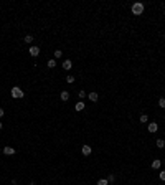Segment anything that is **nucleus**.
Here are the masks:
<instances>
[{
    "mask_svg": "<svg viewBox=\"0 0 165 185\" xmlns=\"http://www.w3.org/2000/svg\"><path fill=\"white\" fill-rule=\"evenodd\" d=\"M132 13L134 15H142L144 13V3H140V2H135L134 5H132Z\"/></svg>",
    "mask_w": 165,
    "mask_h": 185,
    "instance_id": "obj_1",
    "label": "nucleus"
},
{
    "mask_svg": "<svg viewBox=\"0 0 165 185\" xmlns=\"http://www.w3.org/2000/svg\"><path fill=\"white\" fill-rule=\"evenodd\" d=\"M3 154L5 155H13L15 154V149L10 147V145H5V147H3Z\"/></svg>",
    "mask_w": 165,
    "mask_h": 185,
    "instance_id": "obj_4",
    "label": "nucleus"
},
{
    "mask_svg": "<svg viewBox=\"0 0 165 185\" xmlns=\"http://www.w3.org/2000/svg\"><path fill=\"white\" fill-rule=\"evenodd\" d=\"M78 96H79V99H84V97L87 96V93H86V91H83V89H81V91L78 93Z\"/></svg>",
    "mask_w": 165,
    "mask_h": 185,
    "instance_id": "obj_16",
    "label": "nucleus"
},
{
    "mask_svg": "<svg viewBox=\"0 0 165 185\" xmlns=\"http://www.w3.org/2000/svg\"><path fill=\"white\" fill-rule=\"evenodd\" d=\"M59 97H61L63 101H68V99H69V93H68V91H61V94H59Z\"/></svg>",
    "mask_w": 165,
    "mask_h": 185,
    "instance_id": "obj_11",
    "label": "nucleus"
},
{
    "mask_svg": "<svg viewBox=\"0 0 165 185\" xmlns=\"http://www.w3.org/2000/svg\"><path fill=\"white\" fill-rule=\"evenodd\" d=\"M38 55H40V48H38V46H30V56L36 58Z\"/></svg>",
    "mask_w": 165,
    "mask_h": 185,
    "instance_id": "obj_3",
    "label": "nucleus"
},
{
    "mask_svg": "<svg viewBox=\"0 0 165 185\" xmlns=\"http://www.w3.org/2000/svg\"><path fill=\"white\" fill-rule=\"evenodd\" d=\"M71 68H73V63H71V60H65V61H63V69H68V71H69Z\"/></svg>",
    "mask_w": 165,
    "mask_h": 185,
    "instance_id": "obj_5",
    "label": "nucleus"
},
{
    "mask_svg": "<svg viewBox=\"0 0 165 185\" xmlns=\"http://www.w3.org/2000/svg\"><path fill=\"white\" fill-rule=\"evenodd\" d=\"M96 185H109V182H107V179H99Z\"/></svg>",
    "mask_w": 165,
    "mask_h": 185,
    "instance_id": "obj_14",
    "label": "nucleus"
},
{
    "mask_svg": "<svg viewBox=\"0 0 165 185\" xmlns=\"http://www.w3.org/2000/svg\"><path fill=\"white\" fill-rule=\"evenodd\" d=\"M157 147H159V149H163L165 147V141H163V139H157Z\"/></svg>",
    "mask_w": 165,
    "mask_h": 185,
    "instance_id": "obj_12",
    "label": "nucleus"
},
{
    "mask_svg": "<svg viewBox=\"0 0 165 185\" xmlns=\"http://www.w3.org/2000/svg\"><path fill=\"white\" fill-rule=\"evenodd\" d=\"M55 66H56V61L55 60H50V61H48V68H55Z\"/></svg>",
    "mask_w": 165,
    "mask_h": 185,
    "instance_id": "obj_18",
    "label": "nucleus"
},
{
    "mask_svg": "<svg viewBox=\"0 0 165 185\" xmlns=\"http://www.w3.org/2000/svg\"><path fill=\"white\" fill-rule=\"evenodd\" d=\"M66 83H69V84H71V83H74V78H73L71 75H69V76H66Z\"/></svg>",
    "mask_w": 165,
    "mask_h": 185,
    "instance_id": "obj_19",
    "label": "nucleus"
},
{
    "mask_svg": "<svg viewBox=\"0 0 165 185\" xmlns=\"http://www.w3.org/2000/svg\"><path fill=\"white\" fill-rule=\"evenodd\" d=\"M163 121H165V116H163Z\"/></svg>",
    "mask_w": 165,
    "mask_h": 185,
    "instance_id": "obj_25",
    "label": "nucleus"
},
{
    "mask_svg": "<svg viewBox=\"0 0 165 185\" xmlns=\"http://www.w3.org/2000/svg\"><path fill=\"white\" fill-rule=\"evenodd\" d=\"M84 107H86V106H84L83 101H79V103H76V104H74V109H76V111H83Z\"/></svg>",
    "mask_w": 165,
    "mask_h": 185,
    "instance_id": "obj_9",
    "label": "nucleus"
},
{
    "mask_svg": "<svg viewBox=\"0 0 165 185\" xmlns=\"http://www.w3.org/2000/svg\"><path fill=\"white\" fill-rule=\"evenodd\" d=\"M23 41H25V43H31V41H33V36H31V35H27V36L23 38Z\"/></svg>",
    "mask_w": 165,
    "mask_h": 185,
    "instance_id": "obj_15",
    "label": "nucleus"
},
{
    "mask_svg": "<svg viewBox=\"0 0 165 185\" xmlns=\"http://www.w3.org/2000/svg\"><path fill=\"white\" fill-rule=\"evenodd\" d=\"M139 121H140V122H144V124H145L147 121H149V116H147V114H142V116L139 117Z\"/></svg>",
    "mask_w": 165,
    "mask_h": 185,
    "instance_id": "obj_13",
    "label": "nucleus"
},
{
    "mask_svg": "<svg viewBox=\"0 0 165 185\" xmlns=\"http://www.w3.org/2000/svg\"><path fill=\"white\" fill-rule=\"evenodd\" d=\"M159 106L160 107H165V97H160V99H159Z\"/></svg>",
    "mask_w": 165,
    "mask_h": 185,
    "instance_id": "obj_20",
    "label": "nucleus"
},
{
    "mask_svg": "<svg viewBox=\"0 0 165 185\" xmlns=\"http://www.w3.org/2000/svg\"><path fill=\"white\" fill-rule=\"evenodd\" d=\"M114 180H116V177H114V175H109V179H107V182H114Z\"/></svg>",
    "mask_w": 165,
    "mask_h": 185,
    "instance_id": "obj_22",
    "label": "nucleus"
},
{
    "mask_svg": "<svg viewBox=\"0 0 165 185\" xmlns=\"http://www.w3.org/2000/svg\"><path fill=\"white\" fill-rule=\"evenodd\" d=\"M3 116V109H2V107H0V117H2Z\"/></svg>",
    "mask_w": 165,
    "mask_h": 185,
    "instance_id": "obj_23",
    "label": "nucleus"
},
{
    "mask_svg": "<svg viewBox=\"0 0 165 185\" xmlns=\"http://www.w3.org/2000/svg\"><path fill=\"white\" fill-rule=\"evenodd\" d=\"M10 94H12V97H15V99H20V97L25 96V94H23V91L18 88V86H13L12 91H10Z\"/></svg>",
    "mask_w": 165,
    "mask_h": 185,
    "instance_id": "obj_2",
    "label": "nucleus"
},
{
    "mask_svg": "<svg viewBox=\"0 0 165 185\" xmlns=\"http://www.w3.org/2000/svg\"><path fill=\"white\" fill-rule=\"evenodd\" d=\"M159 179H160V180H163V182H165V170H163V172H160V174H159Z\"/></svg>",
    "mask_w": 165,
    "mask_h": 185,
    "instance_id": "obj_21",
    "label": "nucleus"
},
{
    "mask_svg": "<svg viewBox=\"0 0 165 185\" xmlns=\"http://www.w3.org/2000/svg\"><path fill=\"white\" fill-rule=\"evenodd\" d=\"M87 97H89L93 103H96V101L99 99V94H97V93H89V94H87Z\"/></svg>",
    "mask_w": 165,
    "mask_h": 185,
    "instance_id": "obj_7",
    "label": "nucleus"
},
{
    "mask_svg": "<svg viewBox=\"0 0 165 185\" xmlns=\"http://www.w3.org/2000/svg\"><path fill=\"white\" fill-rule=\"evenodd\" d=\"M0 129H2V122H0Z\"/></svg>",
    "mask_w": 165,
    "mask_h": 185,
    "instance_id": "obj_24",
    "label": "nucleus"
},
{
    "mask_svg": "<svg viewBox=\"0 0 165 185\" xmlns=\"http://www.w3.org/2000/svg\"><path fill=\"white\" fill-rule=\"evenodd\" d=\"M81 152H83V155H91V145H83V149H81Z\"/></svg>",
    "mask_w": 165,
    "mask_h": 185,
    "instance_id": "obj_6",
    "label": "nucleus"
},
{
    "mask_svg": "<svg viewBox=\"0 0 165 185\" xmlns=\"http://www.w3.org/2000/svg\"><path fill=\"white\" fill-rule=\"evenodd\" d=\"M157 129H159L157 122H150L149 124V132H157Z\"/></svg>",
    "mask_w": 165,
    "mask_h": 185,
    "instance_id": "obj_8",
    "label": "nucleus"
},
{
    "mask_svg": "<svg viewBox=\"0 0 165 185\" xmlns=\"http://www.w3.org/2000/svg\"><path fill=\"white\" fill-rule=\"evenodd\" d=\"M160 165H162V162H160V159H155L152 162V169H160Z\"/></svg>",
    "mask_w": 165,
    "mask_h": 185,
    "instance_id": "obj_10",
    "label": "nucleus"
},
{
    "mask_svg": "<svg viewBox=\"0 0 165 185\" xmlns=\"http://www.w3.org/2000/svg\"><path fill=\"white\" fill-rule=\"evenodd\" d=\"M61 56H63V51H61V50H56V51H55V58L58 60V58H61Z\"/></svg>",
    "mask_w": 165,
    "mask_h": 185,
    "instance_id": "obj_17",
    "label": "nucleus"
}]
</instances>
